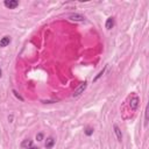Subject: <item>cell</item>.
Segmentation results:
<instances>
[{
	"instance_id": "3957f363",
	"label": "cell",
	"mask_w": 149,
	"mask_h": 149,
	"mask_svg": "<svg viewBox=\"0 0 149 149\" xmlns=\"http://www.w3.org/2000/svg\"><path fill=\"white\" fill-rule=\"evenodd\" d=\"M3 5H5V7H7L9 9H14L19 6V1L17 0H5Z\"/></svg>"
},
{
	"instance_id": "8fae6325",
	"label": "cell",
	"mask_w": 149,
	"mask_h": 149,
	"mask_svg": "<svg viewBox=\"0 0 149 149\" xmlns=\"http://www.w3.org/2000/svg\"><path fill=\"white\" fill-rule=\"evenodd\" d=\"M105 70H106V66H105V68H104V69H102V70H101V71H100V72H99V73H98V74H97L94 78H93V81H97V80H98V79H99V78H100V77L104 74Z\"/></svg>"
},
{
	"instance_id": "5bb4252c",
	"label": "cell",
	"mask_w": 149,
	"mask_h": 149,
	"mask_svg": "<svg viewBox=\"0 0 149 149\" xmlns=\"http://www.w3.org/2000/svg\"><path fill=\"white\" fill-rule=\"evenodd\" d=\"M36 140H37V141H42V140H43V134H42V133H38V134L36 135Z\"/></svg>"
},
{
	"instance_id": "8992f818",
	"label": "cell",
	"mask_w": 149,
	"mask_h": 149,
	"mask_svg": "<svg viewBox=\"0 0 149 149\" xmlns=\"http://www.w3.org/2000/svg\"><path fill=\"white\" fill-rule=\"evenodd\" d=\"M9 43H10V36H3V37L0 40V47H1V48L7 47Z\"/></svg>"
},
{
	"instance_id": "9a60e30c",
	"label": "cell",
	"mask_w": 149,
	"mask_h": 149,
	"mask_svg": "<svg viewBox=\"0 0 149 149\" xmlns=\"http://www.w3.org/2000/svg\"><path fill=\"white\" fill-rule=\"evenodd\" d=\"M28 149H38V148H36V147L33 146V147H30V148H28Z\"/></svg>"
},
{
	"instance_id": "7a4b0ae2",
	"label": "cell",
	"mask_w": 149,
	"mask_h": 149,
	"mask_svg": "<svg viewBox=\"0 0 149 149\" xmlns=\"http://www.w3.org/2000/svg\"><path fill=\"white\" fill-rule=\"evenodd\" d=\"M139 105H140V98H139L137 95H134L133 98H130L129 106H130V108H132L133 111H136L137 107H139Z\"/></svg>"
},
{
	"instance_id": "52a82bcc",
	"label": "cell",
	"mask_w": 149,
	"mask_h": 149,
	"mask_svg": "<svg viewBox=\"0 0 149 149\" xmlns=\"http://www.w3.org/2000/svg\"><path fill=\"white\" fill-rule=\"evenodd\" d=\"M105 27H106V29H112L113 27H114V17H112V16H109L107 20H106V23H105Z\"/></svg>"
},
{
	"instance_id": "5b68a950",
	"label": "cell",
	"mask_w": 149,
	"mask_h": 149,
	"mask_svg": "<svg viewBox=\"0 0 149 149\" xmlns=\"http://www.w3.org/2000/svg\"><path fill=\"white\" fill-rule=\"evenodd\" d=\"M113 129H114V133H115V135H116V139H118V141H122V133H121V129L119 128V126L118 125H114L113 126Z\"/></svg>"
},
{
	"instance_id": "7c38bea8",
	"label": "cell",
	"mask_w": 149,
	"mask_h": 149,
	"mask_svg": "<svg viewBox=\"0 0 149 149\" xmlns=\"http://www.w3.org/2000/svg\"><path fill=\"white\" fill-rule=\"evenodd\" d=\"M144 126H148V107H146L144 109Z\"/></svg>"
},
{
	"instance_id": "277c9868",
	"label": "cell",
	"mask_w": 149,
	"mask_h": 149,
	"mask_svg": "<svg viewBox=\"0 0 149 149\" xmlns=\"http://www.w3.org/2000/svg\"><path fill=\"white\" fill-rule=\"evenodd\" d=\"M69 19H70L71 21H78V22L85 21V17H84L83 15L78 14V13H72V14H70V15H69Z\"/></svg>"
},
{
	"instance_id": "6da1fadb",
	"label": "cell",
	"mask_w": 149,
	"mask_h": 149,
	"mask_svg": "<svg viewBox=\"0 0 149 149\" xmlns=\"http://www.w3.org/2000/svg\"><path fill=\"white\" fill-rule=\"evenodd\" d=\"M86 87H87V81H83L74 91H73V94H72V97L73 98H76V97H79L81 93H84V91L86 90Z\"/></svg>"
},
{
	"instance_id": "4fadbf2b",
	"label": "cell",
	"mask_w": 149,
	"mask_h": 149,
	"mask_svg": "<svg viewBox=\"0 0 149 149\" xmlns=\"http://www.w3.org/2000/svg\"><path fill=\"white\" fill-rule=\"evenodd\" d=\"M12 92H13V94H14V95H15V97H16V98L20 100V101H23V98H22V97H21V95H20V94L16 92V90H13Z\"/></svg>"
},
{
	"instance_id": "30bf717a",
	"label": "cell",
	"mask_w": 149,
	"mask_h": 149,
	"mask_svg": "<svg viewBox=\"0 0 149 149\" xmlns=\"http://www.w3.org/2000/svg\"><path fill=\"white\" fill-rule=\"evenodd\" d=\"M93 132H94V129H93L92 127H90V126H86L85 129H84V133H85V135H87V136H91V135L93 134Z\"/></svg>"
},
{
	"instance_id": "ba28073f",
	"label": "cell",
	"mask_w": 149,
	"mask_h": 149,
	"mask_svg": "<svg viewBox=\"0 0 149 149\" xmlns=\"http://www.w3.org/2000/svg\"><path fill=\"white\" fill-rule=\"evenodd\" d=\"M54 144H55V139L52 136H49L47 139V141H45V148L47 149H51L54 147Z\"/></svg>"
},
{
	"instance_id": "9c48e42d",
	"label": "cell",
	"mask_w": 149,
	"mask_h": 149,
	"mask_svg": "<svg viewBox=\"0 0 149 149\" xmlns=\"http://www.w3.org/2000/svg\"><path fill=\"white\" fill-rule=\"evenodd\" d=\"M21 147H22L23 149H28V148L33 147V141H31V140H29V139H26V140H23V141H22Z\"/></svg>"
},
{
	"instance_id": "2e32d148",
	"label": "cell",
	"mask_w": 149,
	"mask_h": 149,
	"mask_svg": "<svg viewBox=\"0 0 149 149\" xmlns=\"http://www.w3.org/2000/svg\"><path fill=\"white\" fill-rule=\"evenodd\" d=\"M1 76H2V71H1V69H0V78H1Z\"/></svg>"
}]
</instances>
